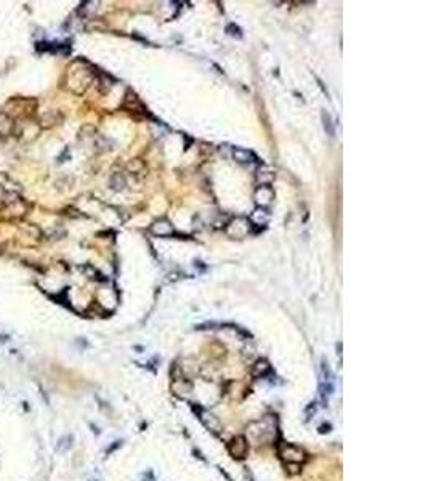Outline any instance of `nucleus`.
Segmentation results:
<instances>
[{
    "label": "nucleus",
    "instance_id": "1",
    "mask_svg": "<svg viewBox=\"0 0 428 481\" xmlns=\"http://www.w3.org/2000/svg\"><path fill=\"white\" fill-rule=\"evenodd\" d=\"M67 87H69L74 93H83L87 90V87L93 80V71L90 69V66L85 61H74L67 69Z\"/></svg>",
    "mask_w": 428,
    "mask_h": 481
},
{
    "label": "nucleus",
    "instance_id": "2",
    "mask_svg": "<svg viewBox=\"0 0 428 481\" xmlns=\"http://www.w3.org/2000/svg\"><path fill=\"white\" fill-rule=\"evenodd\" d=\"M37 109V101L32 98H13L6 103V109H3L14 120L30 119V116Z\"/></svg>",
    "mask_w": 428,
    "mask_h": 481
},
{
    "label": "nucleus",
    "instance_id": "3",
    "mask_svg": "<svg viewBox=\"0 0 428 481\" xmlns=\"http://www.w3.org/2000/svg\"><path fill=\"white\" fill-rule=\"evenodd\" d=\"M40 125L39 122H34L30 119H21V120H14V130L13 135L18 136L22 141H30L34 140L37 135H39Z\"/></svg>",
    "mask_w": 428,
    "mask_h": 481
},
{
    "label": "nucleus",
    "instance_id": "4",
    "mask_svg": "<svg viewBox=\"0 0 428 481\" xmlns=\"http://www.w3.org/2000/svg\"><path fill=\"white\" fill-rule=\"evenodd\" d=\"M279 456L282 461H286L287 464H303L307 461V454L302 448L294 446V445H287V443H281L279 445Z\"/></svg>",
    "mask_w": 428,
    "mask_h": 481
},
{
    "label": "nucleus",
    "instance_id": "5",
    "mask_svg": "<svg viewBox=\"0 0 428 481\" xmlns=\"http://www.w3.org/2000/svg\"><path fill=\"white\" fill-rule=\"evenodd\" d=\"M250 228H252V223L249 218L238 217L228 223L226 233L231 236V238H244V236H247L250 233Z\"/></svg>",
    "mask_w": 428,
    "mask_h": 481
},
{
    "label": "nucleus",
    "instance_id": "6",
    "mask_svg": "<svg viewBox=\"0 0 428 481\" xmlns=\"http://www.w3.org/2000/svg\"><path fill=\"white\" fill-rule=\"evenodd\" d=\"M254 199L258 204V207H268V205L273 202L274 199V191L271 186H266V185H260L255 189V194H254Z\"/></svg>",
    "mask_w": 428,
    "mask_h": 481
},
{
    "label": "nucleus",
    "instance_id": "7",
    "mask_svg": "<svg viewBox=\"0 0 428 481\" xmlns=\"http://www.w3.org/2000/svg\"><path fill=\"white\" fill-rule=\"evenodd\" d=\"M149 231L154 236H159V238H167V236H172L175 233V228L167 218H160L149 226Z\"/></svg>",
    "mask_w": 428,
    "mask_h": 481
},
{
    "label": "nucleus",
    "instance_id": "8",
    "mask_svg": "<svg viewBox=\"0 0 428 481\" xmlns=\"http://www.w3.org/2000/svg\"><path fill=\"white\" fill-rule=\"evenodd\" d=\"M228 451L233 457H238V459H242V457H246L247 451H249V443L244 437H236L234 440H231V443L228 445Z\"/></svg>",
    "mask_w": 428,
    "mask_h": 481
},
{
    "label": "nucleus",
    "instance_id": "9",
    "mask_svg": "<svg viewBox=\"0 0 428 481\" xmlns=\"http://www.w3.org/2000/svg\"><path fill=\"white\" fill-rule=\"evenodd\" d=\"M13 130H14V120L3 109H0V136L6 138V136L13 135Z\"/></svg>",
    "mask_w": 428,
    "mask_h": 481
},
{
    "label": "nucleus",
    "instance_id": "10",
    "mask_svg": "<svg viewBox=\"0 0 428 481\" xmlns=\"http://www.w3.org/2000/svg\"><path fill=\"white\" fill-rule=\"evenodd\" d=\"M0 188H2L5 193L13 194V196H16L21 191V186L6 173H0Z\"/></svg>",
    "mask_w": 428,
    "mask_h": 481
},
{
    "label": "nucleus",
    "instance_id": "11",
    "mask_svg": "<svg viewBox=\"0 0 428 481\" xmlns=\"http://www.w3.org/2000/svg\"><path fill=\"white\" fill-rule=\"evenodd\" d=\"M270 220V212L265 207H257L250 215V223L257 226H265Z\"/></svg>",
    "mask_w": 428,
    "mask_h": 481
},
{
    "label": "nucleus",
    "instance_id": "12",
    "mask_svg": "<svg viewBox=\"0 0 428 481\" xmlns=\"http://www.w3.org/2000/svg\"><path fill=\"white\" fill-rule=\"evenodd\" d=\"M233 157H234L236 162H239V164H252V162H255V160H257L254 152L249 151V149H242V148H234L233 149Z\"/></svg>",
    "mask_w": 428,
    "mask_h": 481
},
{
    "label": "nucleus",
    "instance_id": "13",
    "mask_svg": "<svg viewBox=\"0 0 428 481\" xmlns=\"http://www.w3.org/2000/svg\"><path fill=\"white\" fill-rule=\"evenodd\" d=\"M59 119H61V116H59L58 111H55V109H53V111H47L45 114H42L39 125H40V127H45V128H47V127H53L55 124H58Z\"/></svg>",
    "mask_w": 428,
    "mask_h": 481
},
{
    "label": "nucleus",
    "instance_id": "14",
    "mask_svg": "<svg viewBox=\"0 0 428 481\" xmlns=\"http://www.w3.org/2000/svg\"><path fill=\"white\" fill-rule=\"evenodd\" d=\"M270 371H271L270 364L266 363L265 360H258L254 366H252V374H254L255 377H263V376H266V374H268Z\"/></svg>",
    "mask_w": 428,
    "mask_h": 481
},
{
    "label": "nucleus",
    "instance_id": "15",
    "mask_svg": "<svg viewBox=\"0 0 428 481\" xmlns=\"http://www.w3.org/2000/svg\"><path fill=\"white\" fill-rule=\"evenodd\" d=\"M109 185L114 191H122L125 186H127V181H125V177L122 173H114L112 177H111V181H109Z\"/></svg>",
    "mask_w": 428,
    "mask_h": 481
},
{
    "label": "nucleus",
    "instance_id": "16",
    "mask_svg": "<svg viewBox=\"0 0 428 481\" xmlns=\"http://www.w3.org/2000/svg\"><path fill=\"white\" fill-rule=\"evenodd\" d=\"M273 178H274L273 172H258L257 173V180L262 183V185H266V186H270V183L273 181Z\"/></svg>",
    "mask_w": 428,
    "mask_h": 481
},
{
    "label": "nucleus",
    "instance_id": "17",
    "mask_svg": "<svg viewBox=\"0 0 428 481\" xmlns=\"http://www.w3.org/2000/svg\"><path fill=\"white\" fill-rule=\"evenodd\" d=\"M323 122H324V130L331 136H334V125H332L331 116H329L327 112H323Z\"/></svg>",
    "mask_w": 428,
    "mask_h": 481
},
{
    "label": "nucleus",
    "instance_id": "18",
    "mask_svg": "<svg viewBox=\"0 0 428 481\" xmlns=\"http://www.w3.org/2000/svg\"><path fill=\"white\" fill-rule=\"evenodd\" d=\"M127 169L130 170V172H140L141 169H143V162H141V160L140 159H133V160H130V162H128V165H127Z\"/></svg>",
    "mask_w": 428,
    "mask_h": 481
},
{
    "label": "nucleus",
    "instance_id": "19",
    "mask_svg": "<svg viewBox=\"0 0 428 481\" xmlns=\"http://www.w3.org/2000/svg\"><path fill=\"white\" fill-rule=\"evenodd\" d=\"M226 30H228V34H229V35H233V37H242L241 27H238L236 24H229V26L226 27Z\"/></svg>",
    "mask_w": 428,
    "mask_h": 481
}]
</instances>
